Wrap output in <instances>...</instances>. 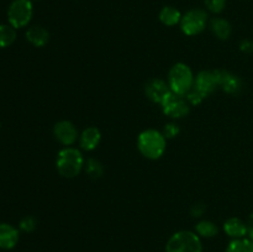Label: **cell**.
Returning <instances> with one entry per match:
<instances>
[{"mask_svg":"<svg viewBox=\"0 0 253 252\" xmlns=\"http://www.w3.org/2000/svg\"><path fill=\"white\" fill-rule=\"evenodd\" d=\"M84 165H85V158L81 148H77L74 146L62 147L57 153V172L63 178L72 179V178L78 177L82 170H84Z\"/></svg>","mask_w":253,"mask_h":252,"instance_id":"1","label":"cell"},{"mask_svg":"<svg viewBox=\"0 0 253 252\" xmlns=\"http://www.w3.org/2000/svg\"><path fill=\"white\" fill-rule=\"evenodd\" d=\"M167 138L162 131L156 128H146L137 136V150L150 161H157L167 150Z\"/></svg>","mask_w":253,"mask_h":252,"instance_id":"2","label":"cell"},{"mask_svg":"<svg viewBox=\"0 0 253 252\" xmlns=\"http://www.w3.org/2000/svg\"><path fill=\"white\" fill-rule=\"evenodd\" d=\"M194 73L187 63L177 62L170 67L169 72H168V85H169L170 91L178 94V95H187L188 91L194 86Z\"/></svg>","mask_w":253,"mask_h":252,"instance_id":"3","label":"cell"},{"mask_svg":"<svg viewBox=\"0 0 253 252\" xmlns=\"http://www.w3.org/2000/svg\"><path fill=\"white\" fill-rule=\"evenodd\" d=\"M166 252H203L202 239L195 231L179 230L168 239Z\"/></svg>","mask_w":253,"mask_h":252,"instance_id":"4","label":"cell"},{"mask_svg":"<svg viewBox=\"0 0 253 252\" xmlns=\"http://www.w3.org/2000/svg\"><path fill=\"white\" fill-rule=\"evenodd\" d=\"M34 15V6L31 0H14L7 9L9 24L15 29L27 26Z\"/></svg>","mask_w":253,"mask_h":252,"instance_id":"5","label":"cell"},{"mask_svg":"<svg viewBox=\"0 0 253 252\" xmlns=\"http://www.w3.org/2000/svg\"><path fill=\"white\" fill-rule=\"evenodd\" d=\"M208 24V14L202 9H192L185 12L180 20V30L185 36H197L202 34Z\"/></svg>","mask_w":253,"mask_h":252,"instance_id":"6","label":"cell"},{"mask_svg":"<svg viewBox=\"0 0 253 252\" xmlns=\"http://www.w3.org/2000/svg\"><path fill=\"white\" fill-rule=\"evenodd\" d=\"M161 109L166 116L174 121L185 118L189 114L190 104L188 103L185 96L178 95V94L170 91L161 103Z\"/></svg>","mask_w":253,"mask_h":252,"instance_id":"7","label":"cell"},{"mask_svg":"<svg viewBox=\"0 0 253 252\" xmlns=\"http://www.w3.org/2000/svg\"><path fill=\"white\" fill-rule=\"evenodd\" d=\"M79 131L77 126L69 120H59L53 126V136L63 147L73 146L79 140Z\"/></svg>","mask_w":253,"mask_h":252,"instance_id":"8","label":"cell"},{"mask_svg":"<svg viewBox=\"0 0 253 252\" xmlns=\"http://www.w3.org/2000/svg\"><path fill=\"white\" fill-rule=\"evenodd\" d=\"M194 88H197L204 96H209L219 89L217 69H203L195 76Z\"/></svg>","mask_w":253,"mask_h":252,"instance_id":"9","label":"cell"},{"mask_svg":"<svg viewBox=\"0 0 253 252\" xmlns=\"http://www.w3.org/2000/svg\"><path fill=\"white\" fill-rule=\"evenodd\" d=\"M219 77V88L230 95H239L244 89V82L232 72L226 69H217Z\"/></svg>","mask_w":253,"mask_h":252,"instance_id":"10","label":"cell"},{"mask_svg":"<svg viewBox=\"0 0 253 252\" xmlns=\"http://www.w3.org/2000/svg\"><path fill=\"white\" fill-rule=\"evenodd\" d=\"M170 93L169 85L167 81H163L161 78H153L146 83L145 85V94L152 103L160 104L163 101V99Z\"/></svg>","mask_w":253,"mask_h":252,"instance_id":"11","label":"cell"},{"mask_svg":"<svg viewBox=\"0 0 253 252\" xmlns=\"http://www.w3.org/2000/svg\"><path fill=\"white\" fill-rule=\"evenodd\" d=\"M79 147L81 150L91 152L96 150L101 142V131L95 126H88L79 135Z\"/></svg>","mask_w":253,"mask_h":252,"instance_id":"12","label":"cell"},{"mask_svg":"<svg viewBox=\"0 0 253 252\" xmlns=\"http://www.w3.org/2000/svg\"><path fill=\"white\" fill-rule=\"evenodd\" d=\"M222 230L225 234L231 240L244 239L247 237V225L246 221H244L240 217H229L222 225Z\"/></svg>","mask_w":253,"mask_h":252,"instance_id":"13","label":"cell"},{"mask_svg":"<svg viewBox=\"0 0 253 252\" xmlns=\"http://www.w3.org/2000/svg\"><path fill=\"white\" fill-rule=\"evenodd\" d=\"M20 239V232L12 225L1 222L0 224V249L11 250L17 245Z\"/></svg>","mask_w":253,"mask_h":252,"instance_id":"14","label":"cell"},{"mask_svg":"<svg viewBox=\"0 0 253 252\" xmlns=\"http://www.w3.org/2000/svg\"><path fill=\"white\" fill-rule=\"evenodd\" d=\"M26 40L35 47H44L49 41V32L44 27L35 25L27 29Z\"/></svg>","mask_w":253,"mask_h":252,"instance_id":"15","label":"cell"},{"mask_svg":"<svg viewBox=\"0 0 253 252\" xmlns=\"http://www.w3.org/2000/svg\"><path fill=\"white\" fill-rule=\"evenodd\" d=\"M210 30L216 39L221 41H226L230 39L232 34V26L227 20L222 17H215L210 22Z\"/></svg>","mask_w":253,"mask_h":252,"instance_id":"16","label":"cell"},{"mask_svg":"<svg viewBox=\"0 0 253 252\" xmlns=\"http://www.w3.org/2000/svg\"><path fill=\"white\" fill-rule=\"evenodd\" d=\"M194 231L200 239H212L219 234V227L211 220L203 219L195 224Z\"/></svg>","mask_w":253,"mask_h":252,"instance_id":"17","label":"cell"},{"mask_svg":"<svg viewBox=\"0 0 253 252\" xmlns=\"http://www.w3.org/2000/svg\"><path fill=\"white\" fill-rule=\"evenodd\" d=\"M183 15L180 14L179 10L174 6H165L162 7V10L160 11V21L162 22L165 26L173 27L175 25L180 24V20H182Z\"/></svg>","mask_w":253,"mask_h":252,"instance_id":"18","label":"cell"},{"mask_svg":"<svg viewBox=\"0 0 253 252\" xmlns=\"http://www.w3.org/2000/svg\"><path fill=\"white\" fill-rule=\"evenodd\" d=\"M16 40V29L11 25H0V48H5Z\"/></svg>","mask_w":253,"mask_h":252,"instance_id":"19","label":"cell"},{"mask_svg":"<svg viewBox=\"0 0 253 252\" xmlns=\"http://www.w3.org/2000/svg\"><path fill=\"white\" fill-rule=\"evenodd\" d=\"M84 170H85L86 174L89 175L93 179H98L101 175L104 174V166L96 158L90 157L88 160H85V165H84Z\"/></svg>","mask_w":253,"mask_h":252,"instance_id":"20","label":"cell"},{"mask_svg":"<svg viewBox=\"0 0 253 252\" xmlns=\"http://www.w3.org/2000/svg\"><path fill=\"white\" fill-rule=\"evenodd\" d=\"M225 252H253V242L247 237L231 240Z\"/></svg>","mask_w":253,"mask_h":252,"instance_id":"21","label":"cell"},{"mask_svg":"<svg viewBox=\"0 0 253 252\" xmlns=\"http://www.w3.org/2000/svg\"><path fill=\"white\" fill-rule=\"evenodd\" d=\"M185 99H187L188 103L190 104V106H197V105H200V104H202L203 101L207 99V96L203 95V94L200 93L197 88H194V86H193V88L187 93Z\"/></svg>","mask_w":253,"mask_h":252,"instance_id":"22","label":"cell"},{"mask_svg":"<svg viewBox=\"0 0 253 252\" xmlns=\"http://www.w3.org/2000/svg\"><path fill=\"white\" fill-rule=\"evenodd\" d=\"M162 133L165 135V137L167 140H172V138H175L180 133L179 125L174 121H170V123H167L165 126H163Z\"/></svg>","mask_w":253,"mask_h":252,"instance_id":"23","label":"cell"},{"mask_svg":"<svg viewBox=\"0 0 253 252\" xmlns=\"http://www.w3.org/2000/svg\"><path fill=\"white\" fill-rule=\"evenodd\" d=\"M19 227L21 231L24 232H32L35 231V229L37 227V220L35 216H31V215H27L24 219H21L20 221Z\"/></svg>","mask_w":253,"mask_h":252,"instance_id":"24","label":"cell"},{"mask_svg":"<svg viewBox=\"0 0 253 252\" xmlns=\"http://www.w3.org/2000/svg\"><path fill=\"white\" fill-rule=\"evenodd\" d=\"M205 5L209 11L220 14L226 6V0H205Z\"/></svg>","mask_w":253,"mask_h":252,"instance_id":"25","label":"cell"},{"mask_svg":"<svg viewBox=\"0 0 253 252\" xmlns=\"http://www.w3.org/2000/svg\"><path fill=\"white\" fill-rule=\"evenodd\" d=\"M207 211V207H205L204 203H195L190 208V214L193 217H202L203 215Z\"/></svg>","mask_w":253,"mask_h":252,"instance_id":"26","label":"cell"},{"mask_svg":"<svg viewBox=\"0 0 253 252\" xmlns=\"http://www.w3.org/2000/svg\"><path fill=\"white\" fill-rule=\"evenodd\" d=\"M240 51L244 52V53L251 54L253 53V41L252 40H242L241 43H240Z\"/></svg>","mask_w":253,"mask_h":252,"instance_id":"27","label":"cell"},{"mask_svg":"<svg viewBox=\"0 0 253 252\" xmlns=\"http://www.w3.org/2000/svg\"><path fill=\"white\" fill-rule=\"evenodd\" d=\"M247 225V239H250L253 242V212L250 214L249 219L246 221Z\"/></svg>","mask_w":253,"mask_h":252,"instance_id":"28","label":"cell"},{"mask_svg":"<svg viewBox=\"0 0 253 252\" xmlns=\"http://www.w3.org/2000/svg\"><path fill=\"white\" fill-rule=\"evenodd\" d=\"M0 126H1V125H0Z\"/></svg>","mask_w":253,"mask_h":252,"instance_id":"29","label":"cell"}]
</instances>
